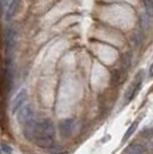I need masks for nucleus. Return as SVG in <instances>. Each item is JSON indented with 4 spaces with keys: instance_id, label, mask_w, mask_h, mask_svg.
<instances>
[{
    "instance_id": "1",
    "label": "nucleus",
    "mask_w": 153,
    "mask_h": 154,
    "mask_svg": "<svg viewBox=\"0 0 153 154\" xmlns=\"http://www.w3.org/2000/svg\"><path fill=\"white\" fill-rule=\"evenodd\" d=\"M55 135V130H54V125L50 120H42L37 122L36 125V134L35 137H47V138H54Z\"/></svg>"
},
{
    "instance_id": "2",
    "label": "nucleus",
    "mask_w": 153,
    "mask_h": 154,
    "mask_svg": "<svg viewBox=\"0 0 153 154\" xmlns=\"http://www.w3.org/2000/svg\"><path fill=\"white\" fill-rule=\"evenodd\" d=\"M33 116H35V113H33V109H32L31 105H24V106L17 112L16 119H17V122H19L22 127H24L27 124H29V123H31L35 121V120H33Z\"/></svg>"
},
{
    "instance_id": "3",
    "label": "nucleus",
    "mask_w": 153,
    "mask_h": 154,
    "mask_svg": "<svg viewBox=\"0 0 153 154\" xmlns=\"http://www.w3.org/2000/svg\"><path fill=\"white\" fill-rule=\"evenodd\" d=\"M142 82H143V71H139V74H137L136 77H135L134 82L130 84V86H129L128 90L126 91V94H124V103H128L129 101L133 100V98L135 97V94L139 91Z\"/></svg>"
},
{
    "instance_id": "4",
    "label": "nucleus",
    "mask_w": 153,
    "mask_h": 154,
    "mask_svg": "<svg viewBox=\"0 0 153 154\" xmlns=\"http://www.w3.org/2000/svg\"><path fill=\"white\" fill-rule=\"evenodd\" d=\"M14 77V63L12 58H7L4 64V83L7 90H11Z\"/></svg>"
},
{
    "instance_id": "5",
    "label": "nucleus",
    "mask_w": 153,
    "mask_h": 154,
    "mask_svg": "<svg viewBox=\"0 0 153 154\" xmlns=\"http://www.w3.org/2000/svg\"><path fill=\"white\" fill-rule=\"evenodd\" d=\"M27 97H28V93H27V90H24V89L20 90L15 94V97L13 98V101H12V110H13V113L19 112L20 109L24 106L23 103H26Z\"/></svg>"
},
{
    "instance_id": "6",
    "label": "nucleus",
    "mask_w": 153,
    "mask_h": 154,
    "mask_svg": "<svg viewBox=\"0 0 153 154\" xmlns=\"http://www.w3.org/2000/svg\"><path fill=\"white\" fill-rule=\"evenodd\" d=\"M4 44L6 52H13L16 46V32L13 29H7L4 35Z\"/></svg>"
},
{
    "instance_id": "7",
    "label": "nucleus",
    "mask_w": 153,
    "mask_h": 154,
    "mask_svg": "<svg viewBox=\"0 0 153 154\" xmlns=\"http://www.w3.org/2000/svg\"><path fill=\"white\" fill-rule=\"evenodd\" d=\"M73 129H74V120L73 119H64L59 122V132H60L61 137H64V138L70 137Z\"/></svg>"
},
{
    "instance_id": "8",
    "label": "nucleus",
    "mask_w": 153,
    "mask_h": 154,
    "mask_svg": "<svg viewBox=\"0 0 153 154\" xmlns=\"http://www.w3.org/2000/svg\"><path fill=\"white\" fill-rule=\"evenodd\" d=\"M19 1L20 0H13V1L7 6L6 9L4 11V16H5V20H6V21H9V20L14 16V14L16 12V8L19 6Z\"/></svg>"
},
{
    "instance_id": "9",
    "label": "nucleus",
    "mask_w": 153,
    "mask_h": 154,
    "mask_svg": "<svg viewBox=\"0 0 153 154\" xmlns=\"http://www.w3.org/2000/svg\"><path fill=\"white\" fill-rule=\"evenodd\" d=\"M145 151L144 146L142 144H137L135 143L133 145H130L129 147L126 149V154H143Z\"/></svg>"
},
{
    "instance_id": "10",
    "label": "nucleus",
    "mask_w": 153,
    "mask_h": 154,
    "mask_svg": "<svg viewBox=\"0 0 153 154\" xmlns=\"http://www.w3.org/2000/svg\"><path fill=\"white\" fill-rule=\"evenodd\" d=\"M144 8L147 17H153V0H144Z\"/></svg>"
},
{
    "instance_id": "11",
    "label": "nucleus",
    "mask_w": 153,
    "mask_h": 154,
    "mask_svg": "<svg viewBox=\"0 0 153 154\" xmlns=\"http://www.w3.org/2000/svg\"><path fill=\"white\" fill-rule=\"evenodd\" d=\"M137 125H138V121H135L129 128H128V130L126 131V134H124V136H123V138H122V141L124 143V141H127L129 138H130V136L133 135L135 132V130H136V128H137Z\"/></svg>"
},
{
    "instance_id": "12",
    "label": "nucleus",
    "mask_w": 153,
    "mask_h": 154,
    "mask_svg": "<svg viewBox=\"0 0 153 154\" xmlns=\"http://www.w3.org/2000/svg\"><path fill=\"white\" fill-rule=\"evenodd\" d=\"M130 64H131V53H126L123 58V69L128 70L130 68Z\"/></svg>"
},
{
    "instance_id": "13",
    "label": "nucleus",
    "mask_w": 153,
    "mask_h": 154,
    "mask_svg": "<svg viewBox=\"0 0 153 154\" xmlns=\"http://www.w3.org/2000/svg\"><path fill=\"white\" fill-rule=\"evenodd\" d=\"M120 76H121V74L119 72V71H113V75H112V82L113 83H116V82H119L120 81Z\"/></svg>"
},
{
    "instance_id": "14",
    "label": "nucleus",
    "mask_w": 153,
    "mask_h": 154,
    "mask_svg": "<svg viewBox=\"0 0 153 154\" xmlns=\"http://www.w3.org/2000/svg\"><path fill=\"white\" fill-rule=\"evenodd\" d=\"M1 149H2V152H4V153H6V154L12 153V148L9 147L7 144H2V145H1Z\"/></svg>"
},
{
    "instance_id": "15",
    "label": "nucleus",
    "mask_w": 153,
    "mask_h": 154,
    "mask_svg": "<svg viewBox=\"0 0 153 154\" xmlns=\"http://www.w3.org/2000/svg\"><path fill=\"white\" fill-rule=\"evenodd\" d=\"M148 76L153 77V63L151 64V67H150V69H148Z\"/></svg>"
},
{
    "instance_id": "16",
    "label": "nucleus",
    "mask_w": 153,
    "mask_h": 154,
    "mask_svg": "<svg viewBox=\"0 0 153 154\" xmlns=\"http://www.w3.org/2000/svg\"><path fill=\"white\" fill-rule=\"evenodd\" d=\"M152 148H153V140H152Z\"/></svg>"
}]
</instances>
